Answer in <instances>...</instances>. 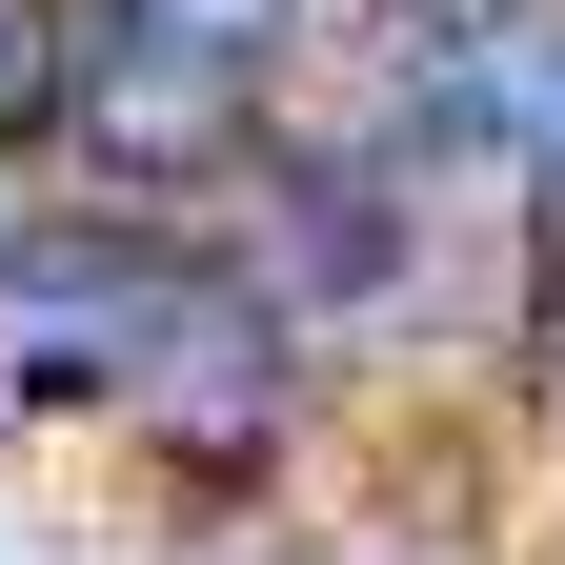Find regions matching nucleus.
I'll list each match as a JSON object with an SVG mask.
<instances>
[{"mask_svg":"<svg viewBox=\"0 0 565 565\" xmlns=\"http://www.w3.org/2000/svg\"><path fill=\"white\" fill-rule=\"evenodd\" d=\"M61 162H82L102 202H202L243 162V61L202 41H102L82 82H61Z\"/></svg>","mask_w":565,"mask_h":565,"instance_id":"nucleus-3","label":"nucleus"},{"mask_svg":"<svg viewBox=\"0 0 565 565\" xmlns=\"http://www.w3.org/2000/svg\"><path fill=\"white\" fill-rule=\"evenodd\" d=\"M121 424H141V445H182L202 484H243L282 424H303V323L243 303L223 263H182L162 323H141V364H121Z\"/></svg>","mask_w":565,"mask_h":565,"instance_id":"nucleus-1","label":"nucleus"},{"mask_svg":"<svg viewBox=\"0 0 565 565\" xmlns=\"http://www.w3.org/2000/svg\"><path fill=\"white\" fill-rule=\"evenodd\" d=\"M404 21H484V0H404Z\"/></svg>","mask_w":565,"mask_h":565,"instance_id":"nucleus-7","label":"nucleus"},{"mask_svg":"<svg viewBox=\"0 0 565 565\" xmlns=\"http://www.w3.org/2000/svg\"><path fill=\"white\" fill-rule=\"evenodd\" d=\"M303 0H121V41H202V61H263Z\"/></svg>","mask_w":565,"mask_h":565,"instance_id":"nucleus-5","label":"nucleus"},{"mask_svg":"<svg viewBox=\"0 0 565 565\" xmlns=\"http://www.w3.org/2000/svg\"><path fill=\"white\" fill-rule=\"evenodd\" d=\"M162 282L182 263L141 223H0V384H21V404H121Z\"/></svg>","mask_w":565,"mask_h":565,"instance_id":"nucleus-2","label":"nucleus"},{"mask_svg":"<svg viewBox=\"0 0 565 565\" xmlns=\"http://www.w3.org/2000/svg\"><path fill=\"white\" fill-rule=\"evenodd\" d=\"M243 303H282V323H384L404 303V182L384 162H343V182H303L263 223V263H223Z\"/></svg>","mask_w":565,"mask_h":565,"instance_id":"nucleus-4","label":"nucleus"},{"mask_svg":"<svg viewBox=\"0 0 565 565\" xmlns=\"http://www.w3.org/2000/svg\"><path fill=\"white\" fill-rule=\"evenodd\" d=\"M61 82H82L61 21H41V0H0V121H61Z\"/></svg>","mask_w":565,"mask_h":565,"instance_id":"nucleus-6","label":"nucleus"}]
</instances>
